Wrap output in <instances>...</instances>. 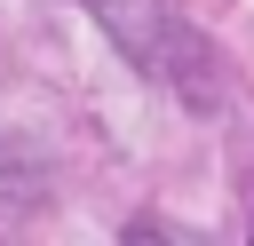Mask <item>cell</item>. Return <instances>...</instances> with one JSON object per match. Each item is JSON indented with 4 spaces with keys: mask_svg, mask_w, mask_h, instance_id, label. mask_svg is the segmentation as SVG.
<instances>
[{
    "mask_svg": "<svg viewBox=\"0 0 254 246\" xmlns=\"http://www.w3.org/2000/svg\"><path fill=\"white\" fill-rule=\"evenodd\" d=\"M103 24H111V40L135 56V63H151L159 56V40H167V16H159V0H87Z\"/></svg>",
    "mask_w": 254,
    "mask_h": 246,
    "instance_id": "cell-1",
    "label": "cell"
}]
</instances>
